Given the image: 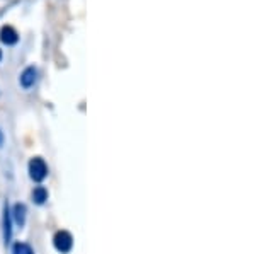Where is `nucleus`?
Segmentation results:
<instances>
[{
	"label": "nucleus",
	"instance_id": "6",
	"mask_svg": "<svg viewBox=\"0 0 255 254\" xmlns=\"http://www.w3.org/2000/svg\"><path fill=\"white\" fill-rule=\"evenodd\" d=\"M26 214H27L26 205H24V203H15V207H14V214H10V215H14L15 224H17L19 227H22V225L26 224Z\"/></svg>",
	"mask_w": 255,
	"mask_h": 254
},
{
	"label": "nucleus",
	"instance_id": "2",
	"mask_svg": "<svg viewBox=\"0 0 255 254\" xmlns=\"http://www.w3.org/2000/svg\"><path fill=\"white\" fill-rule=\"evenodd\" d=\"M53 244H55V249L61 254H68L73 248V237L70 232L67 231H58L55 234V239H53Z\"/></svg>",
	"mask_w": 255,
	"mask_h": 254
},
{
	"label": "nucleus",
	"instance_id": "3",
	"mask_svg": "<svg viewBox=\"0 0 255 254\" xmlns=\"http://www.w3.org/2000/svg\"><path fill=\"white\" fill-rule=\"evenodd\" d=\"M36 80H38V70L34 67H26L19 77V84L24 89H31L36 84Z\"/></svg>",
	"mask_w": 255,
	"mask_h": 254
},
{
	"label": "nucleus",
	"instance_id": "8",
	"mask_svg": "<svg viewBox=\"0 0 255 254\" xmlns=\"http://www.w3.org/2000/svg\"><path fill=\"white\" fill-rule=\"evenodd\" d=\"M26 249H27V244L17 243V244L14 246V254H24V253H26Z\"/></svg>",
	"mask_w": 255,
	"mask_h": 254
},
{
	"label": "nucleus",
	"instance_id": "1",
	"mask_svg": "<svg viewBox=\"0 0 255 254\" xmlns=\"http://www.w3.org/2000/svg\"><path fill=\"white\" fill-rule=\"evenodd\" d=\"M29 176L34 183H43L48 176V166L44 162V159L41 157H32L29 161Z\"/></svg>",
	"mask_w": 255,
	"mask_h": 254
},
{
	"label": "nucleus",
	"instance_id": "5",
	"mask_svg": "<svg viewBox=\"0 0 255 254\" xmlns=\"http://www.w3.org/2000/svg\"><path fill=\"white\" fill-rule=\"evenodd\" d=\"M2 225H3V241L5 244L10 243V237H12V219H10V212L9 207H3V219H2Z\"/></svg>",
	"mask_w": 255,
	"mask_h": 254
},
{
	"label": "nucleus",
	"instance_id": "9",
	"mask_svg": "<svg viewBox=\"0 0 255 254\" xmlns=\"http://www.w3.org/2000/svg\"><path fill=\"white\" fill-rule=\"evenodd\" d=\"M3 145V133H2V130H0V147Z\"/></svg>",
	"mask_w": 255,
	"mask_h": 254
},
{
	"label": "nucleus",
	"instance_id": "4",
	"mask_svg": "<svg viewBox=\"0 0 255 254\" xmlns=\"http://www.w3.org/2000/svg\"><path fill=\"white\" fill-rule=\"evenodd\" d=\"M0 41L3 44H7V46H12V44H15L19 41L17 31L12 26H2V29H0Z\"/></svg>",
	"mask_w": 255,
	"mask_h": 254
},
{
	"label": "nucleus",
	"instance_id": "11",
	"mask_svg": "<svg viewBox=\"0 0 255 254\" xmlns=\"http://www.w3.org/2000/svg\"><path fill=\"white\" fill-rule=\"evenodd\" d=\"M0 60H2V50H0Z\"/></svg>",
	"mask_w": 255,
	"mask_h": 254
},
{
	"label": "nucleus",
	"instance_id": "10",
	"mask_svg": "<svg viewBox=\"0 0 255 254\" xmlns=\"http://www.w3.org/2000/svg\"><path fill=\"white\" fill-rule=\"evenodd\" d=\"M24 254H34V253H32V249L29 248V246H27V249H26V253H24Z\"/></svg>",
	"mask_w": 255,
	"mask_h": 254
},
{
	"label": "nucleus",
	"instance_id": "7",
	"mask_svg": "<svg viewBox=\"0 0 255 254\" xmlns=\"http://www.w3.org/2000/svg\"><path fill=\"white\" fill-rule=\"evenodd\" d=\"M32 200H34L36 205H43L48 200V191L44 186H36L34 191H32Z\"/></svg>",
	"mask_w": 255,
	"mask_h": 254
}]
</instances>
